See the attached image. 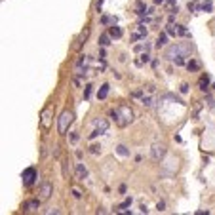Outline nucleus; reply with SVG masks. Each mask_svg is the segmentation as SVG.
Returning <instances> with one entry per match:
<instances>
[{
    "label": "nucleus",
    "mask_w": 215,
    "mask_h": 215,
    "mask_svg": "<svg viewBox=\"0 0 215 215\" xmlns=\"http://www.w3.org/2000/svg\"><path fill=\"white\" fill-rule=\"evenodd\" d=\"M190 52H192L190 44H173L164 52V57L170 61H175V65H183L185 59L190 55Z\"/></svg>",
    "instance_id": "nucleus-1"
},
{
    "label": "nucleus",
    "mask_w": 215,
    "mask_h": 215,
    "mask_svg": "<svg viewBox=\"0 0 215 215\" xmlns=\"http://www.w3.org/2000/svg\"><path fill=\"white\" fill-rule=\"evenodd\" d=\"M198 10H200V12H211V10H213V4L209 2V0H206V2H202V4H200V8H198Z\"/></svg>",
    "instance_id": "nucleus-14"
},
{
    "label": "nucleus",
    "mask_w": 215,
    "mask_h": 215,
    "mask_svg": "<svg viewBox=\"0 0 215 215\" xmlns=\"http://www.w3.org/2000/svg\"><path fill=\"white\" fill-rule=\"evenodd\" d=\"M90 151H91L93 154H97V152H99V145H91V147H90Z\"/></svg>",
    "instance_id": "nucleus-25"
},
{
    "label": "nucleus",
    "mask_w": 215,
    "mask_h": 215,
    "mask_svg": "<svg viewBox=\"0 0 215 215\" xmlns=\"http://www.w3.org/2000/svg\"><path fill=\"white\" fill-rule=\"evenodd\" d=\"M110 116H112L120 126H128V124L133 122V110H131L128 105H120L116 110L110 112Z\"/></svg>",
    "instance_id": "nucleus-2"
},
{
    "label": "nucleus",
    "mask_w": 215,
    "mask_h": 215,
    "mask_svg": "<svg viewBox=\"0 0 215 215\" xmlns=\"http://www.w3.org/2000/svg\"><path fill=\"white\" fill-rule=\"evenodd\" d=\"M187 69H188V70H198V69H200V63L194 61V59H190V61L187 63Z\"/></svg>",
    "instance_id": "nucleus-19"
},
{
    "label": "nucleus",
    "mask_w": 215,
    "mask_h": 215,
    "mask_svg": "<svg viewBox=\"0 0 215 215\" xmlns=\"http://www.w3.org/2000/svg\"><path fill=\"white\" fill-rule=\"evenodd\" d=\"M109 44H110V34H101V36H99V46L105 48V46H109Z\"/></svg>",
    "instance_id": "nucleus-16"
},
{
    "label": "nucleus",
    "mask_w": 215,
    "mask_h": 215,
    "mask_svg": "<svg viewBox=\"0 0 215 215\" xmlns=\"http://www.w3.org/2000/svg\"><path fill=\"white\" fill-rule=\"evenodd\" d=\"M109 21H110L109 17H101V23H103V25H107V23H109Z\"/></svg>",
    "instance_id": "nucleus-29"
},
{
    "label": "nucleus",
    "mask_w": 215,
    "mask_h": 215,
    "mask_svg": "<svg viewBox=\"0 0 215 215\" xmlns=\"http://www.w3.org/2000/svg\"><path fill=\"white\" fill-rule=\"evenodd\" d=\"M151 156H152V160H156V162H160V160L166 156V145H164V143H154L152 149H151Z\"/></svg>",
    "instance_id": "nucleus-5"
},
{
    "label": "nucleus",
    "mask_w": 215,
    "mask_h": 215,
    "mask_svg": "<svg viewBox=\"0 0 215 215\" xmlns=\"http://www.w3.org/2000/svg\"><path fill=\"white\" fill-rule=\"evenodd\" d=\"M135 10H137L139 15H145V13H147V6H145V2H143V0H137V2H135Z\"/></svg>",
    "instance_id": "nucleus-10"
},
{
    "label": "nucleus",
    "mask_w": 215,
    "mask_h": 215,
    "mask_svg": "<svg viewBox=\"0 0 215 215\" xmlns=\"http://www.w3.org/2000/svg\"><path fill=\"white\" fill-rule=\"evenodd\" d=\"M107 95H109V84H103V86L99 88V91H97V97H99V99H105Z\"/></svg>",
    "instance_id": "nucleus-13"
},
{
    "label": "nucleus",
    "mask_w": 215,
    "mask_h": 215,
    "mask_svg": "<svg viewBox=\"0 0 215 215\" xmlns=\"http://www.w3.org/2000/svg\"><path fill=\"white\" fill-rule=\"evenodd\" d=\"M145 36H147V29L143 27V25H139L137 27V33L131 36V40H139V38H145Z\"/></svg>",
    "instance_id": "nucleus-9"
},
{
    "label": "nucleus",
    "mask_w": 215,
    "mask_h": 215,
    "mask_svg": "<svg viewBox=\"0 0 215 215\" xmlns=\"http://www.w3.org/2000/svg\"><path fill=\"white\" fill-rule=\"evenodd\" d=\"M73 192H74V196H76V198H80V196H82V192H80L78 188H73Z\"/></svg>",
    "instance_id": "nucleus-26"
},
{
    "label": "nucleus",
    "mask_w": 215,
    "mask_h": 215,
    "mask_svg": "<svg viewBox=\"0 0 215 215\" xmlns=\"http://www.w3.org/2000/svg\"><path fill=\"white\" fill-rule=\"evenodd\" d=\"M166 44H168V34H166V33H162V34L158 36V40H156V46L160 48V46H166Z\"/></svg>",
    "instance_id": "nucleus-17"
},
{
    "label": "nucleus",
    "mask_w": 215,
    "mask_h": 215,
    "mask_svg": "<svg viewBox=\"0 0 215 215\" xmlns=\"http://www.w3.org/2000/svg\"><path fill=\"white\" fill-rule=\"evenodd\" d=\"M154 2H156V4H162V2H166V0H154Z\"/></svg>",
    "instance_id": "nucleus-30"
},
{
    "label": "nucleus",
    "mask_w": 215,
    "mask_h": 215,
    "mask_svg": "<svg viewBox=\"0 0 215 215\" xmlns=\"http://www.w3.org/2000/svg\"><path fill=\"white\" fill-rule=\"evenodd\" d=\"M90 95H91V86H86V91H84V97L90 99Z\"/></svg>",
    "instance_id": "nucleus-23"
},
{
    "label": "nucleus",
    "mask_w": 215,
    "mask_h": 215,
    "mask_svg": "<svg viewBox=\"0 0 215 215\" xmlns=\"http://www.w3.org/2000/svg\"><path fill=\"white\" fill-rule=\"evenodd\" d=\"M93 126H95V130L91 131L90 139H95V137H97V135H101V133H105V131L109 130V122L105 120V118H97V120L93 122Z\"/></svg>",
    "instance_id": "nucleus-4"
},
{
    "label": "nucleus",
    "mask_w": 215,
    "mask_h": 215,
    "mask_svg": "<svg viewBox=\"0 0 215 215\" xmlns=\"http://www.w3.org/2000/svg\"><path fill=\"white\" fill-rule=\"evenodd\" d=\"M207 84H209V78H207V76H202V78H200V90L206 91V90H207Z\"/></svg>",
    "instance_id": "nucleus-20"
},
{
    "label": "nucleus",
    "mask_w": 215,
    "mask_h": 215,
    "mask_svg": "<svg viewBox=\"0 0 215 215\" xmlns=\"http://www.w3.org/2000/svg\"><path fill=\"white\" fill-rule=\"evenodd\" d=\"M130 206H131V198H126L120 206L116 207V211H126V207H130Z\"/></svg>",
    "instance_id": "nucleus-18"
},
{
    "label": "nucleus",
    "mask_w": 215,
    "mask_h": 215,
    "mask_svg": "<svg viewBox=\"0 0 215 215\" xmlns=\"http://www.w3.org/2000/svg\"><path fill=\"white\" fill-rule=\"evenodd\" d=\"M70 141L76 143V141H78V133H73V135H70Z\"/></svg>",
    "instance_id": "nucleus-27"
},
{
    "label": "nucleus",
    "mask_w": 215,
    "mask_h": 215,
    "mask_svg": "<svg viewBox=\"0 0 215 215\" xmlns=\"http://www.w3.org/2000/svg\"><path fill=\"white\" fill-rule=\"evenodd\" d=\"M42 126L44 128H50V110H44V114H42Z\"/></svg>",
    "instance_id": "nucleus-15"
},
{
    "label": "nucleus",
    "mask_w": 215,
    "mask_h": 215,
    "mask_svg": "<svg viewBox=\"0 0 215 215\" xmlns=\"http://www.w3.org/2000/svg\"><path fill=\"white\" fill-rule=\"evenodd\" d=\"M21 179H23V183H25V185H33V183H34V179H36V170H34V168H27V170H23Z\"/></svg>",
    "instance_id": "nucleus-7"
},
{
    "label": "nucleus",
    "mask_w": 215,
    "mask_h": 215,
    "mask_svg": "<svg viewBox=\"0 0 215 215\" xmlns=\"http://www.w3.org/2000/svg\"><path fill=\"white\" fill-rule=\"evenodd\" d=\"M109 34H110L112 38H120V36H122V29L116 27V25H112V27L109 29Z\"/></svg>",
    "instance_id": "nucleus-11"
},
{
    "label": "nucleus",
    "mask_w": 215,
    "mask_h": 215,
    "mask_svg": "<svg viewBox=\"0 0 215 215\" xmlns=\"http://www.w3.org/2000/svg\"><path fill=\"white\" fill-rule=\"evenodd\" d=\"M143 105H145V107H151V105H152V99H151V97H145V99H143Z\"/></svg>",
    "instance_id": "nucleus-24"
},
{
    "label": "nucleus",
    "mask_w": 215,
    "mask_h": 215,
    "mask_svg": "<svg viewBox=\"0 0 215 215\" xmlns=\"http://www.w3.org/2000/svg\"><path fill=\"white\" fill-rule=\"evenodd\" d=\"M187 91H188V86H187V84H183V86H181V93H187Z\"/></svg>",
    "instance_id": "nucleus-28"
},
{
    "label": "nucleus",
    "mask_w": 215,
    "mask_h": 215,
    "mask_svg": "<svg viewBox=\"0 0 215 215\" xmlns=\"http://www.w3.org/2000/svg\"><path fill=\"white\" fill-rule=\"evenodd\" d=\"M118 154H122V156H128L130 152H128V149H126L124 145H120V147H118Z\"/></svg>",
    "instance_id": "nucleus-22"
},
{
    "label": "nucleus",
    "mask_w": 215,
    "mask_h": 215,
    "mask_svg": "<svg viewBox=\"0 0 215 215\" xmlns=\"http://www.w3.org/2000/svg\"><path fill=\"white\" fill-rule=\"evenodd\" d=\"M74 175H76L78 181H84V179L88 177V170H86L84 164H76V166H74Z\"/></svg>",
    "instance_id": "nucleus-8"
},
{
    "label": "nucleus",
    "mask_w": 215,
    "mask_h": 215,
    "mask_svg": "<svg viewBox=\"0 0 215 215\" xmlns=\"http://www.w3.org/2000/svg\"><path fill=\"white\" fill-rule=\"evenodd\" d=\"M73 120H74V114L70 112V110H63L61 112V116H59V120H57V130H59V133L63 135V133H67V130H69V126L73 124Z\"/></svg>",
    "instance_id": "nucleus-3"
},
{
    "label": "nucleus",
    "mask_w": 215,
    "mask_h": 215,
    "mask_svg": "<svg viewBox=\"0 0 215 215\" xmlns=\"http://www.w3.org/2000/svg\"><path fill=\"white\" fill-rule=\"evenodd\" d=\"M52 190H54V187H52V183H48V181H44L42 185H40V190H38V194H40V200L44 202V200H48L52 196Z\"/></svg>",
    "instance_id": "nucleus-6"
},
{
    "label": "nucleus",
    "mask_w": 215,
    "mask_h": 215,
    "mask_svg": "<svg viewBox=\"0 0 215 215\" xmlns=\"http://www.w3.org/2000/svg\"><path fill=\"white\" fill-rule=\"evenodd\" d=\"M177 29H179V36H188V31L183 25H177Z\"/></svg>",
    "instance_id": "nucleus-21"
},
{
    "label": "nucleus",
    "mask_w": 215,
    "mask_h": 215,
    "mask_svg": "<svg viewBox=\"0 0 215 215\" xmlns=\"http://www.w3.org/2000/svg\"><path fill=\"white\" fill-rule=\"evenodd\" d=\"M40 202H42L40 198H38V200H29V202L25 204V209H27V211H31V209H36V207L40 206Z\"/></svg>",
    "instance_id": "nucleus-12"
}]
</instances>
